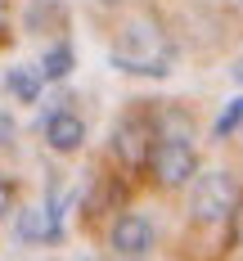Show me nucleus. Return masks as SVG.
<instances>
[{
	"instance_id": "1",
	"label": "nucleus",
	"mask_w": 243,
	"mask_h": 261,
	"mask_svg": "<svg viewBox=\"0 0 243 261\" xmlns=\"http://www.w3.org/2000/svg\"><path fill=\"white\" fill-rule=\"evenodd\" d=\"M113 63H117L122 72L167 77V72H171V45H167L149 23H131L126 32H122L117 50H113Z\"/></svg>"
},
{
	"instance_id": "2",
	"label": "nucleus",
	"mask_w": 243,
	"mask_h": 261,
	"mask_svg": "<svg viewBox=\"0 0 243 261\" xmlns=\"http://www.w3.org/2000/svg\"><path fill=\"white\" fill-rule=\"evenodd\" d=\"M194 221H225L230 212L239 207V185L230 171H212L194 185Z\"/></svg>"
},
{
	"instance_id": "3",
	"label": "nucleus",
	"mask_w": 243,
	"mask_h": 261,
	"mask_svg": "<svg viewBox=\"0 0 243 261\" xmlns=\"http://www.w3.org/2000/svg\"><path fill=\"white\" fill-rule=\"evenodd\" d=\"M149 167H153L158 185H185L198 171V158H194V149H189L185 140H162L149 153Z\"/></svg>"
},
{
	"instance_id": "4",
	"label": "nucleus",
	"mask_w": 243,
	"mask_h": 261,
	"mask_svg": "<svg viewBox=\"0 0 243 261\" xmlns=\"http://www.w3.org/2000/svg\"><path fill=\"white\" fill-rule=\"evenodd\" d=\"M113 248H117L122 257H144V252L153 248V225H149V216H140V212L117 216V225H113Z\"/></svg>"
},
{
	"instance_id": "5",
	"label": "nucleus",
	"mask_w": 243,
	"mask_h": 261,
	"mask_svg": "<svg viewBox=\"0 0 243 261\" xmlns=\"http://www.w3.org/2000/svg\"><path fill=\"white\" fill-rule=\"evenodd\" d=\"M45 140H50L54 153H72V149H81V140H86V122H81L77 113H54L50 122H45Z\"/></svg>"
},
{
	"instance_id": "6",
	"label": "nucleus",
	"mask_w": 243,
	"mask_h": 261,
	"mask_svg": "<svg viewBox=\"0 0 243 261\" xmlns=\"http://www.w3.org/2000/svg\"><path fill=\"white\" fill-rule=\"evenodd\" d=\"M59 234H63V225H59V216H50V207L18 212V239H27V243H59Z\"/></svg>"
},
{
	"instance_id": "7",
	"label": "nucleus",
	"mask_w": 243,
	"mask_h": 261,
	"mask_svg": "<svg viewBox=\"0 0 243 261\" xmlns=\"http://www.w3.org/2000/svg\"><path fill=\"white\" fill-rule=\"evenodd\" d=\"M117 158L126 162V167H140L144 158H149V144H144V135L135 126H122L117 130Z\"/></svg>"
},
{
	"instance_id": "8",
	"label": "nucleus",
	"mask_w": 243,
	"mask_h": 261,
	"mask_svg": "<svg viewBox=\"0 0 243 261\" xmlns=\"http://www.w3.org/2000/svg\"><path fill=\"white\" fill-rule=\"evenodd\" d=\"M72 63H77V59H72L68 45H54V50L41 59V77H45V81H63L68 72H72Z\"/></svg>"
},
{
	"instance_id": "9",
	"label": "nucleus",
	"mask_w": 243,
	"mask_h": 261,
	"mask_svg": "<svg viewBox=\"0 0 243 261\" xmlns=\"http://www.w3.org/2000/svg\"><path fill=\"white\" fill-rule=\"evenodd\" d=\"M9 90L23 99V104H36V95H41V72H27V68H14L9 72Z\"/></svg>"
},
{
	"instance_id": "10",
	"label": "nucleus",
	"mask_w": 243,
	"mask_h": 261,
	"mask_svg": "<svg viewBox=\"0 0 243 261\" xmlns=\"http://www.w3.org/2000/svg\"><path fill=\"white\" fill-rule=\"evenodd\" d=\"M239 126H243V99H230V104H225V113L216 117V135L225 140V135H234Z\"/></svg>"
},
{
	"instance_id": "11",
	"label": "nucleus",
	"mask_w": 243,
	"mask_h": 261,
	"mask_svg": "<svg viewBox=\"0 0 243 261\" xmlns=\"http://www.w3.org/2000/svg\"><path fill=\"white\" fill-rule=\"evenodd\" d=\"M9 207H14V185H9V180H0V216H5Z\"/></svg>"
},
{
	"instance_id": "12",
	"label": "nucleus",
	"mask_w": 243,
	"mask_h": 261,
	"mask_svg": "<svg viewBox=\"0 0 243 261\" xmlns=\"http://www.w3.org/2000/svg\"><path fill=\"white\" fill-rule=\"evenodd\" d=\"M9 140H14V117L0 113V144H9Z\"/></svg>"
},
{
	"instance_id": "13",
	"label": "nucleus",
	"mask_w": 243,
	"mask_h": 261,
	"mask_svg": "<svg viewBox=\"0 0 243 261\" xmlns=\"http://www.w3.org/2000/svg\"><path fill=\"white\" fill-rule=\"evenodd\" d=\"M230 221H234V234H230V239H234V243H243V203L230 212Z\"/></svg>"
},
{
	"instance_id": "14",
	"label": "nucleus",
	"mask_w": 243,
	"mask_h": 261,
	"mask_svg": "<svg viewBox=\"0 0 243 261\" xmlns=\"http://www.w3.org/2000/svg\"><path fill=\"white\" fill-rule=\"evenodd\" d=\"M234 81H243V59H239V68H234Z\"/></svg>"
},
{
	"instance_id": "15",
	"label": "nucleus",
	"mask_w": 243,
	"mask_h": 261,
	"mask_svg": "<svg viewBox=\"0 0 243 261\" xmlns=\"http://www.w3.org/2000/svg\"><path fill=\"white\" fill-rule=\"evenodd\" d=\"M99 5H117V0H99Z\"/></svg>"
}]
</instances>
